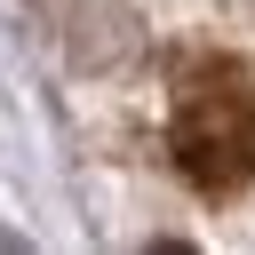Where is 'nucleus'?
I'll return each mask as SVG.
<instances>
[{
  "mask_svg": "<svg viewBox=\"0 0 255 255\" xmlns=\"http://www.w3.org/2000/svg\"><path fill=\"white\" fill-rule=\"evenodd\" d=\"M167 159L191 191L231 199L255 183V72L191 64L167 104Z\"/></svg>",
  "mask_w": 255,
  "mask_h": 255,
  "instance_id": "nucleus-1",
  "label": "nucleus"
}]
</instances>
